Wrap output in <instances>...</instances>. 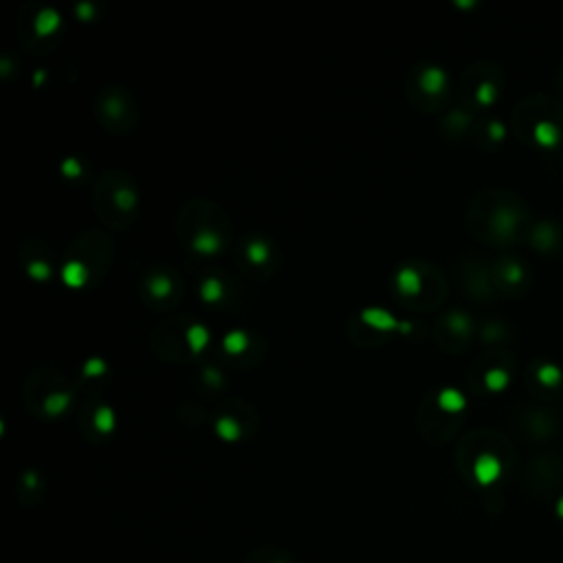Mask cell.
Instances as JSON below:
<instances>
[{
    "mask_svg": "<svg viewBox=\"0 0 563 563\" xmlns=\"http://www.w3.org/2000/svg\"><path fill=\"white\" fill-rule=\"evenodd\" d=\"M487 381H489V385H491L493 390H502V387L506 385V374H502V372H491Z\"/></svg>",
    "mask_w": 563,
    "mask_h": 563,
    "instance_id": "277c9868",
    "label": "cell"
},
{
    "mask_svg": "<svg viewBox=\"0 0 563 563\" xmlns=\"http://www.w3.org/2000/svg\"><path fill=\"white\" fill-rule=\"evenodd\" d=\"M189 334H191V343L196 341V348H200L202 343L207 341V337H205V330H200V328H194V330H191Z\"/></svg>",
    "mask_w": 563,
    "mask_h": 563,
    "instance_id": "ba28073f",
    "label": "cell"
},
{
    "mask_svg": "<svg viewBox=\"0 0 563 563\" xmlns=\"http://www.w3.org/2000/svg\"><path fill=\"white\" fill-rule=\"evenodd\" d=\"M97 423H99L101 429H110V425H112V416H110V412H108V410H101Z\"/></svg>",
    "mask_w": 563,
    "mask_h": 563,
    "instance_id": "52a82bcc",
    "label": "cell"
},
{
    "mask_svg": "<svg viewBox=\"0 0 563 563\" xmlns=\"http://www.w3.org/2000/svg\"><path fill=\"white\" fill-rule=\"evenodd\" d=\"M401 286H403L405 290L416 288V275H414L412 271H403V273H401Z\"/></svg>",
    "mask_w": 563,
    "mask_h": 563,
    "instance_id": "5b68a950",
    "label": "cell"
},
{
    "mask_svg": "<svg viewBox=\"0 0 563 563\" xmlns=\"http://www.w3.org/2000/svg\"><path fill=\"white\" fill-rule=\"evenodd\" d=\"M440 405H443L445 410H449V412H458V410H463L465 399L460 396L458 392L447 390V392H443V396H440Z\"/></svg>",
    "mask_w": 563,
    "mask_h": 563,
    "instance_id": "7a4b0ae2",
    "label": "cell"
},
{
    "mask_svg": "<svg viewBox=\"0 0 563 563\" xmlns=\"http://www.w3.org/2000/svg\"><path fill=\"white\" fill-rule=\"evenodd\" d=\"M476 471H478V478H480L482 482H491V480L498 478L500 465H498V460H493L491 456H484V458L480 460V463H478Z\"/></svg>",
    "mask_w": 563,
    "mask_h": 563,
    "instance_id": "6da1fadb",
    "label": "cell"
},
{
    "mask_svg": "<svg viewBox=\"0 0 563 563\" xmlns=\"http://www.w3.org/2000/svg\"><path fill=\"white\" fill-rule=\"evenodd\" d=\"M535 137L539 143L544 145H555L557 143V130L550 126V123H539L537 130H535Z\"/></svg>",
    "mask_w": 563,
    "mask_h": 563,
    "instance_id": "3957f363",
    "label": "cell"
},
{
    "mask_svg": "<svg viewBox=\"0 0 563 563\" xmlns=\"http://www.w3.org/2000/svg\"><path fill=\"white\" fill-rule=\"evenodd\" d=\"M539 376H542V381H546V383H555L559 379V370L557 368H544L542 372H539Z\"/></svg>",
    "mask_w": 563,
    "mask_h": 563,
    "instance_id": "8992f818",
    "label": "cell"
}]
</instances>
